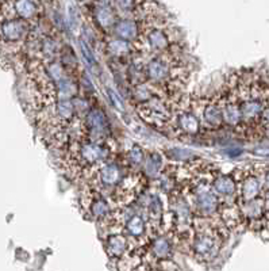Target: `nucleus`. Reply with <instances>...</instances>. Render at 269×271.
<instances>
[{
  "label": "nucleus",
  "mask_w": 269,
  "mask_h": 271,
  "mask_svg": "<svg viewBox=\"0 0 269 271\" xmlns=\"http://www.w3.org/2000/svg\"><path fill=\"white\" fill-rule=\"evenodd\" d=\"M229 229L221 218L194 217V239L190 251L199 263H210L219 255L229 237Z\"/></svg>",
  "instance_id": "nucleus-1"
},
{
  "label": "nucleus",
  "mask_w": 269,
  "mask_h": 271,
  "mask_svg": "<svg viewBox=\"0 0 269 271\" xmlns=\"http://www.w3.org/2000/svg\"><path fill=\"white\" fill-rule=\"evenodd\" d=\"M111 148L108 142H91L75 138L66 145L65 169L72 176H84L92 172L103 163L111 160Z\"/></svg>",
  "instance_id": "nucleus-2"
},
{
  "label": "nucleus",
  "mask_w": 269,
  "mask_h": 271,
  "mask_svg": "<svg viewBox=\"0 0 269 271\" xmlns=\"http://www.w3.org/2000/svg\"><path fill=\"white\" fill-rule=\"evenodd\" d=\"M268 168V164H254L234 169L233 176L238 187V205L246 204L261 197L264 191V176Z\"/></svg>",
  "instance_id": "nucleus-3"
},
{
  "label": "nucleus",
  "mask_w": 269,
  "mask_h": 271,
  "mask_svg": "<svg viewBox=\"0 0 269 271\" xmlns=\"http://www.w3.org/2000/svg\"><path fill=\"white\" fill-rule=\"evenodd\" d=\"M173 106L172 99L165 98L161 95H157L155 98L149 99L146 102L137 103L136 105V113L146 125L156 130H167L171 128L173 120Z\"/></svg>",
  "instance_id": "nucleus-4"
},
{
  "label": "nucleus",
  "mask_w": 269,
  "mask_h": 271,
  "mask_svg": "<svg viewBox=\"0 0 269 271\" xmlns=\"http://www.w3.org/2000/svg\"><path fill=\"white\" fill-rule=\"evenodd\" d=\"M148 183H149V178L142 171L130 169L127 173H124L122 180L112 189V193H111L112 208L115 209V208L130 206L134 201L144 194Z\"/></svg>",
  "instance_id": "nucleus-5"
},
{
  "label": "nucleus",
  "mask_w": 269,
  "mask_h": 271,
  "mask_svg": "<svg viewBox=\"0 0 269 271\" xmlns=\"http://www.w3.org/2000/svg\"><path fill=\"white\" fill-rule=\"evenodd\" d=\"M111 137V125L106 113L97 107H92L85 113L80 136L77 138L91 142H108Z\"/></svg>",
  "instance_id": "nucleus-6"
},
{
  "label": "nucleus",
  "mask_w": 269,
  "mask_h": 271,
  "mask_svg": "<svg viewBox=\"0 0 269 271\" xmlns=\"http://www.w3.org/2000/svg\"><path fill=\"white\" fill-rule=\"evenodd\" d=\"M80 209L85 218L100 222L110 216L114 208L100 191L91 186H85L80 196Z\"/></svg>",
  "instance_id": "nucleus-7"
},
{
  "label": "nucleus",
  "mask_w": 269,
  "mask_h": 271,
  "mask_svg": "<svg viewBox=\"0 0 269 271\" xmlns=\"http://www.w3.org/2000/svg\"><path fill=\"white\" fill-rule=\"evenodd\" d=\"M33 31V23L25 19L13 18L0 22V44L26 45Z\"/></svg>",
  "instance_id": "nucleus-8"
},
{
  "label": "nucleus",
  "mask_w": 269,
  "mask_h": 271,
  "mask_svg": "<svg viewBox=\"0 0 269 271\" xmlns=\"http://www.w3.org/2000/svg\"><path fill=\"white\" fill-rule=\"evenodd\" d=\"M92 19L100 30L112 31L115 23L118 22V13L111 0H92L91 3Z\"/></svg>",
  "instance_id": "nucleus-9"
},
{
  "label": "nucleus",
  "mask_w": 269,
  "mask_h": 271,
  "mask_svg": "<svg viewBox=\"0 0 269 271\" xmlns=\"http://www.w3.org/2000/svg\"><path fill=\"white\" fill-rule=\"evenodd\" d=\"M211 189L221 201V205L235 204L237 202L238 187H237V182L234 179L233 173L226 175V173H221L218 171L211 180Z\"/></svg>",
  "instance_id": "nucleus-10"
},
{
  "label": "nucleus",
  "mask_w": 269,
  "mask_h": 271,
  "mask_svg": "<svg viewBox=\"0 0 269 271\" xmlns=\"http://www.w3.org/2000/svg\"><path fill=\"white\" fill-rule=\"evenodd\" d=\"M202 129L219 130L225 126L222 107L218 98V93L214 94L211 98L203 101L202 105Z\"/></svg>",
  "instance_id": "nucleus-11"
},
{
  "label": "nucleus",
  "mask_w": 269,
  "mask_h": 271,
  "mask_svg": "<svg viewBox=\"0 0 269 271\" xmlns=\"http://www.w3.org/2000/svg\"><path fill=\"white\" fill-rule=\"evenodd\" d=\"M123 164H126L124 161ZM123 164H120L115 160H108L103 163L93 171V176L96 178L97 183L103 189L112 190L123 178Z\"/></svg>",
  "instance_id": "nucleus-12"
},
{
  "label": "nucleus",
  "mask_w": 269,
  "mask_h": 271,
  "mask_svg": "<svg viewBox=\"0 0 269 271\" xmlns=\"http://www.w3.org/2000/svg\"><path fill=\"white\" fill-rule=\"evenodd\" d=\"M241 210V216L243 218V224L251 229H260L265 227L264 208H262V198L258 197L256 200L238 205Z\"/></svg>",
  "instance_id": "nucleus-13"
},
{
  "label": "nucleus",
  "mask_w": 269,
  "mask_h": 271,
  "mask_svg": "<svg viewBox=\"0 0 269 271\" xmlns=\"http://www.w3.org/2000/svg\"><path fill=\"white\" fill-rule=\"evenodd\" d=\"M173 244L172 236L169 235H157L145 245V255H150L155 259L156 262L163 260V259H171L173 253ZM145 258V256H144Z\"/></svg>",
  "instance_id": "nucleus-14"
},
{
  "label": "nucleus",
  "mask_w": 269,
  "mask_h": 271,
  "mask_svg": "<svg viewBox=\"0 0 269 271\" xmlns=\"http://www.w3.org/2000/svg\"><path fill=\"white\" fill-rule=\"evenodd\" d=\"M171 126H175L177 132L186 136H198L202 132V122L196 113L192 110H183L173 116Z\"/></svg>",
  "instance_id": "nucleus-15"
},
{
  "label": "nucleus",
  "mask_w": 269,
  "mask_h": 271,
  "mask_svg": "<svg viewBox=\"0 0 269 271\" xmlns=\"http://www.w3.org/2000/svg\"><path fill=\"white\" fill-rule=\"evenodd\" d=\"M103 244H104V251H106L108 259L114 260V262H116L118 259L123 256L124 253L131 249L130 240L123 232L111 233V235L106 236L103 240Z\"/></svg>",
  "instance_id": "nucleus-16"
},
{
  "label": "nucleus",
  "mask_w": 269,
  "mask_h": 271,
  "mask_svg": "<svg viewBox=\"0 0 269 271\" xmlns=\"http://www.w3.org/2000/svg\"><path fill=\"white\" fill-rule=\"evenodd\" d=\"M112 33L116 38L134 44L141 36V23L137 19L120 18L115 23Z\"/></svg>",
  "instance_id": "nucleus-17"
},
{
  "label": "nucleus",
  "mask_w": 269,
  "mask_h": 271,
  "mask_svg": "<svg viewBox=\"0 0 269 271\" xmlns=\"http://www.w3.org/2000/svg\"><path fill=\"white\" fill-rule=\"evenodd\" d=\"M123 233L130 239H136L137 241H140V247H144L146 245V243L144 239L148 237V240L150 241L149 233H148V224H146V220L142 217L141 214H132L131 217L128 218L127 222L124 224Z\"/></svg>",
  "instance_id": "nucleus-18"
},
{
  "label": "nucleus",
  "mask_w": 269,
  "mask_h": 271,
  "mask_svg": "<svg viewBox=\"0 0 269 271\" xmlns=\"http://www.w3.org/2000/svg\"><path fill=\"white\" fill-rule=\"evenodd\" d=\"M104 52L116 61L126 60V58L132 57L134 54L138 53L134 44L120 40V38H116V37H112L104 44Z\"/></svg>",
  "instance_id": "nucleus-19"
},
{
  "label": "nucleus",
  "mask_w": 269,
  "mask_h": 271,
  "mask_svg": "<svg viewBox=\"0 0 269 271\" xmlns=\"http://www.w3.org/2000/svg\"><path fill=\"white\" fill-rule=\"evenodd\" d=\"M144 168H145V175L148 178H159L164 168L163 156L159 152H152L146 156L145 163H144Z\"/></svg>",
  "instance_id": "nucleus-20"
},
{
  "label": "nucleus",
  "mask_w": 269,
  "mask_h": 271,
  "mask_svg": "<svg viewBox=\"0 0 269 271\" xmlns=\"http://www.w3.org/2000/svg\"><path fill=\"white\" fill-rule=\"evenodd\" d=\"M111 2H112L116 13L128 15L126 18H130L141 6L146 5L149 2H155V0H111Z\"/></svg>",
  "instance_id": "nucleus-21"
},
{
  "label": "nucleus",
  "mask_w": 269,
  "mask_h": 271,
  "mask_svg": "<svg viewBox=\"0 0 269 271\" xmlns=\"http://www.w3.org/2000/svg\"><path fill=\"white\" fill-rule=\"evenodd\" d=\"M146 159V155L144 149H142L138 144H134L130 149L127 151V153L124 155V161H126V165H127L128 168L131 169H137L140 171V167L144 165Z\"/></svg>",
  "instance_id": "nucleus-22"
},
{
  "label": "nucleus",
  "mask_w": 269,
  "mask_h": 271,
  "mask_svg": "<svg viewBox=\"0 0 269 271\" xmlns=\"http://www.w3.org/2000/svg\"><path fill=\"white\" fill-rule=\"evenodd\" d=\"M80 49H81V53H83L85 61L88 62L89 65L92 67V69H93V67L97 68V62H96V60H95V57H93L92 50L89 49L88 44H87L84 40H80Z\"/></svg>",
  "instance_id": "nucleus-23"
},
{
  "label": "nucleus",
  "mask_w": 269,
  "mask_h": 271,
  "mask_svg": "<svg viewBox=\"0 0 269 271\" xmlns=\"http://www.w3.org/2000/svg\"><path fill=\"white\" fill-rule=\"evenodd\" d=\"M107 95H108V98L111 99V103L114 105V107L116 110H119L120 113H123L124 111V102L122 101L119 95L116 91H114L112 88H107Z\"/></svg>",
  "instance_id": "nucleus-24"
},
{
  "label": "nucleus",
  "mask_w": 269,
  "mask_h": 271,
  "mask_svg": "<svg viewBox=\"0 0 269 271\" xmlns=\"http://www.w3.org/2000/svg\"><path fill=\"white\" fill-rule=\"evenodd\" d=\"M157 271H180V267L177 266L176 263L173 262L172 259H163L157 262L156 266Z\"/></svg>",
  "instance_id": "nucleus-25"
},
{
  "label": "nucleus",
  "mask_w": 269,
  "mask_h": 271,
  "mask_svg": "<svg viewBox=\"0 0 269 271\" xmlns=\"http://www.w3.org/2000/svg\"><path fill=\"white\" fill-rule=\"evenodd\" d=\"M261 198H262V208H264L265 227H269V190L262 191Z\"/></svg>",
  "instance_id": "nucleus-26"
},
{
  "label": "nucleus",
  "mask_w": 269,
  "mask_h": 271,
  "mask_svg": "<svg viewBox=\"0 0 269 271\" xmlns=\"http://www.w3.org/2000/svg\"><path fill=\"white\" fill-rule=\"evenodd\" d=\"M253 153H254L256 156H262V157H265V156H269V147L254 148Z\"/></svg>",
  "instance_id": "nucleus-27"
},
{
  "label": "nucleus",
  "mask_w": 269,
  "mask_h": 271,
  "mask_svg": "<svg viewBox=\"0 0 269 271\" xmlns=\"http://www.w3.org/2000/svg\"><path fill=\"white\" fill-rule=\"evenodd\" d=\"M264 190H269V168L264 176Z\"/></svg>",
  "instance_id": "nucleus-28"
},
{
  "label": "nucleus",
  "mask_w": 269,
  "mask_h": 271,
  "mask_svg": "<svg viewBox=\"0 0 269 271\" xmlns=\"http://www.w3.org/2000/svg\"><path fill=\"white\" fill-rule=\"evenodd\" d=\"M265 133H266V136H268V137H269V130H266V132H265Z\"/></svg>",
  "instance_id": "nucleus-29"
},
{
  "label": "nucleus",
  "mask_w": 269,
  "mask_h": 271,
  "mask_svg": "<svg viewBox=\"0 0 269 271\" xmlns=\"http://www.w3.org/2000/svg\"><path fill=\"white\" fill-rule=\"evenodd\" d=\"M150 271H157V270H156V268H152V270H150Z\"/></svg>",
  "instance_id": "nucleus-30"
}]
</instances>
